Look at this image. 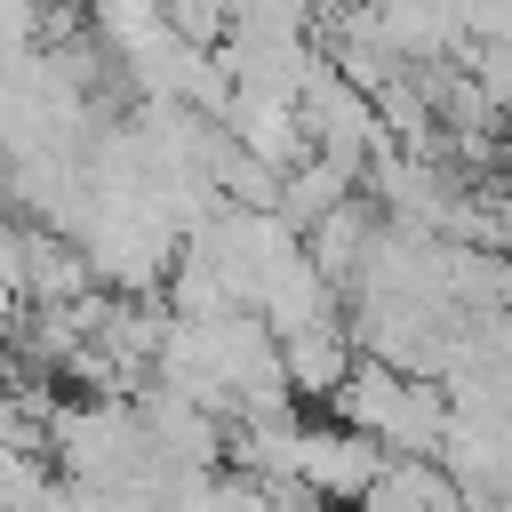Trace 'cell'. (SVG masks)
<instances>
[{
  "instance_id": "cell-1",
  "label": "cell",
  "mask_w": 512,
  "mask_h": 512,
  "mask_svg": "<svg viewBox=\"0 0 512 512\" xmlns=\"http://www.w3.org/2000/svg\"><path fill=\"white\" fill-rule=\"evenodd\" d=\"M328 408H336V424L360 432L376 456H432V448H440V424H448V408H440L432 384L392 376V368H376V360H360V368L336 384Z\"/></svg>"
},
{
  "instance_id": "cell-2",
  "label": "cell",
  "mask_w": 512,
  "mask_h": 512,
  "mask_svg": "<svg viewBox=\"0 0 512 512\" xmlns=\"http://www.w3.org/2000/svg\"><path fill=\"white\" fill-rule=\"evenodd\" d=\"M376 448L360 440V432H344V424H296V464H288V480L312 496V504H352L368 480H376Z\"/></svg>"
},
{
  "instance_id": "cell-3",
  "label": "cell",
  "mask_w": 512,
  "mask_h": 512,
  "mask_svg": "<svg viewBox=\"0 0 512 512\" xmlns=\"http://www.w3.org/2000/svg\"><path fill=\"white\" fill-rule=\"evenodd\" d=\"M352 368H360V352H352L344 320H320V328L280 336V384H288V400H336V384Z\"/></svg>"
},
{
  "instance_id": "cell-4",
  "label": "cell",
  "mask_w": 512,
  "mask_h": 512,
  "mask_svg": "<svg viewBox=\"0 0 512 512\" xmlns=\"http://www.w3.org/2000/svg\"><path fill=\"white\" fill-rule=\"evenodd\" d=\"M352 504H360V512H464L432 456H384L376 480H368Z\"/></svg>"
},
{
  "instance_id": "cell-5",
  "label": "cell",
  "mask_w": 512,
  "mask_h": 512,
  "mask_svg": "<svg viewBox=\"0 0 512 512\" xmlns=\"http://www.w3.org/2000/svg\"><path fill=\"white\" fill-rule=\"evenodd\" d=\"M352 192H360V176H344V168H328V160H296V168L280 176V192H272V216L304 240V232H312L320 216H336Z\"/></svg>"
}]
</instances>
